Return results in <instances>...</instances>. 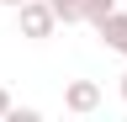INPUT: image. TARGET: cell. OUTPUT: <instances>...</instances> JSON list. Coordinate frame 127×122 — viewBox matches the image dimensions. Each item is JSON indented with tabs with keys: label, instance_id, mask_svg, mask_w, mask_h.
Listing matches in <instances>:
<instances>
[{
	"label": "cell",
	"instance_id": "4",
	"mask_svg": "<svg viewBox=\"0 0 127 122\" xmlns=\"http://www.w3.org/2000/svg\"><path fill=\"white\" fill-rule=\"evenodd\" d=\"M53 5V16L64 21V27H74V21H85V0H48Z\"/></svg>",
	"mask_w": 127,
	"mask_h": 122
},
{
	"label": "cell",
	"instance_id": "3",
	"mask_svg": "<svg viewBox=\"0 0 127 122\" xmlns=\"http://www.w3.org/2000/svg\"><path fill=\"white\" fill-rule=\"evenodd\" d=\"M95 37H101L111 53H122V58H127V11H111V16L95 27Z\"/></svg>",
	"mask_w": 127,
	"mask_h": 122
},
{
	"label": "cell",
	"instance_id": "5",
	"mask_svg": "<svg viewBox=\"0 0 127 122\" xmlns=\"http://www.w3.org/2000/svg\"><path fill=\"white\" fill-rule=\"evenodd\" d=\"M111 11H117V0H85V21H90V27H101Z\"/></svg>",
	"mask_w": 127,
	"mask_h": 122
},
{
	"label": "cell",
	"instance_id": "9",
	"mask_svg": "<svg viewBox=\"0 0 127 122\" xmlns=\"http://www.w3.org/2000/svg\"><path fill=\"white\" fill-rule=\"evenodd\" d=\"M122 101H127V74H122Z\"/></svg>",
	"mask_w": 127,
	"mask_h": 122
},
{
	"label": "cell",
	"instance_id": "2",
	"mask_svg": "<svg viewBox=\"0 0 127 122\" xmlns=\"http://www.w3.org/2000/svg\"><path fill=\"white\" fill-rule=\"evenodd\" d=\"M95 106H101V85H95V80H69V85H64V112L90 117Z\"/></svg>",
	"mask_w": 127,
	"mask_h": 122
},
{
	"label": "cell",
	"instance_id": "1",
	"mask_svg": "<svg viewBox=\"0 0 127 122\" xmlns=\"http://www.w3.org/2000/svg\"><path fill=\"white\" fill-rule=\"evenodd\" d=\"M16 21H21V37H27V42H48L53 27H58V16H53L48 0H27V5H16Z\"/></svg>",
	"mask_w": 127,
	"mask_h": 122
},
{
	"label": "cell",
	"instance_id": "8",
	"mask_svg": "<svg viewBox=\"0 0 127 122\" xmlns=\"http://www.w3.org/2000/svg\"><path fill=\"white\" fill-rule=\"evenodd\" d=\"M0 5H11V11H16V5H27V0H0Z\"/></svg>",
	"mask_w": 127,
	"mask_h": 122
},
{
	"label": "cell",
	"instance_id": "6",
	"mask_svg": "<svg viewBox=\"0 0 127 122\" xmlns=\"http://www.w3.org/2000/svg\"><path fill=\"white\" fill-rule=\"evenodd\" d=\"M37 117H42L37 106H16V101H11V112H5V122H37Z\"/></svg>",
	"mask_w": 127,
	"mask_h": 122
},
{
	"label": "cell",
	"instance_id": "7",
	"mask_svg": "<svg viewBox=\"0 0 127 122\" xmlns=\"http://www.w3.org/2000/svg\"><path fill=\"white\" fill-rule=\"evenodd\" d=\"M5 112H11V90L0 85V122H5Z\"/></svg>",
	"mask_w": 127,
	"mask_h": 122
}]
</instances>
